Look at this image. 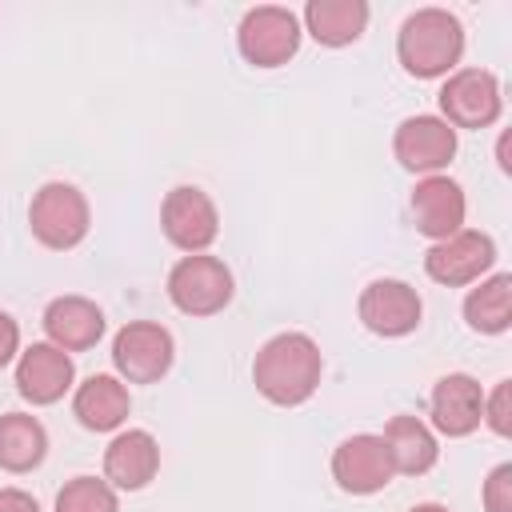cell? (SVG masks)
<instances>
[{"label": "cell", "mask_w": 512, "mask_h": 512, "mask_svg": "<svg viewBox=\"0 0 512 512\" xmlns=\"http://www.w3.org/2000/svg\"><path fill=\"white\" fill-rule=\"evenodd\" d=\"M128 408H132V400H128L124 380L108 376V372L88 376L72 396V412L88 432H116L128 420Z\"/></svg>", "instance_id": "19"}, {"label": "cell", "mask_w": 512, "mask_h": 512, "mask_svg": "<svg viewBox=\"0 0 512 512\" xmlns=\"http://www.w3.org/2000/svg\"><path fill=\"white\" fill-rule=\"evenodd\" d=\"M16 352H20V324L8 312H0V368L12 364Z\"/></svg>", "instance_id": "26"}, {"label": "cell", "mask_w": 512, "mask_h": 512, "mask_svg": "<svg viewBox=\"0 0 512 512\" xmlns=\"http://www.w3.org/2000/svg\"><path fill=\"white\" fill-rule=\"evenodd\" d=\"M484 424L496 436H512V380H500L488 396H484Z\"/></svg>", "instance_id": "24"}, {"label": "cell", "mask_w": 512, "mask_h": 512, "mask_svg": "<svg viewBox=\"0 0 512 512\" xmlns=\"http://www.w3.org/2000/svg\"><path fill=\"white\" fill-rule=\"evenodd\" d=\"M408 512H448V508H444V504H432V500H428V504H412Z\"/></svg>", "instance_id": "29"}, {"label": "cell", "mask_w": 512, "mask_h": 512, "mask_svg": "<svg viewBox=\"0 0 512 512\" xmlns=\"http://www.w3.org/2000/svg\"><path fill=\"white\" fill-rule=\"evenodd\" d=\"M48 452V432L28 412L0 416V468L4 472H32Z\"/></svg>", "instance_id": "21"}, {"label": "cell", "mask_w": 512, "mask_h": 512, "mask_svg": "<svg viewBox=\"0 0 512 512\" xmlns=\"http://www.w3.org/2000/svg\"><path fill=\"white\" fill-rule=\"evenodd\" d=\"M160 228L180 252L196 256V252H208L212 240L220 236V212L204 188L176 184L160 204Z\"/></svg>", "instance_id": "8"}, {"label": "cell", "mask_w": 512, "mask_h": 512, "mask_svg": "<svg viewBox=\"0 0 512 512\" xmlns=\"http://www.w3.org/2000/svg\"><path fill=\"white\" fill-rule=\"evenodd\" d=\"M392 460H388V448L376 432H356L348 440L336 444L332 452V480L340 484V492H352V496H372L380 488L392 484Z\"/></svg>", "instance_id": "11"}, {"label": "cell", "mask_w": 512, "mask_h": 512, "mask_svg": "<svg viewBox=\"0 0 512 512\" xmlns=\"http://www.w3.org/2000/svg\"><path fill=\"white\" fill-rule=\"evenodd\" d=\"M0 512H40V504L24 488H0Z\"/></svg>", "instance_id": "27"}, {"label": "cell", "mask_w": 512, "mask_h": 512, "mask_svg": "<svg viewBox=\"0 0 512 512\" xmlns=\"http://www.w3.org/2000/svg\"><path fill=\"white\" fill-rule=\"evenodd\" d=\"M300 20L296 12L280 8V4H260V8H248L240 28H236V44H240V56L252 64V68H280L296 56L300 48Z\"/></svg>", "instance_id": "5"}, {"label": "cell", "mask_w": 512, "mask_h": 512, "mask_svg": "<svg viewBox=\"0 0 512 512\" xmlns=\"http://www.w3.org/2000/svg\"><path fill=\"white\" fill-rule=\"evenodd\" d=\"M72 380H76L72 356H68L64 348L48 344V340L24 348L20 360H16V392H20L28 404H36V408L64 400V392L72 388Z\"/></svg>", "instance_id": "14"}, {"label": "cell", "mask_w": 512, "mask_h": 512, "mask_svg": "<svg viewBox=\"0 0 512 512\" xmlns=\"http://www.w3.org/2000/svg\"><path fill=\"white\" fill-rule=\"evenodd\" d=\"M440 120L448 128H492L504 112L500 80L488 68H456L440 88Z\"/></svg>", "instance_id": "6"}, {"label": "cell", "mask_w": 512, "mask_h": 512, "mask_svg": "<svg viewBox=\"0 0 512 512\" xmlns=\"http://www.w3.org/2000/svg\"><path fill=\"white\" fill-rule=\"evenodd\" d=\"M384 448H388V460H392V472H400V476H424L432 464H436V456H440V444H436V432L420 420V416H408V412H400V416H392L388 424H384Z\"/></svg>", "instance_id": "18"}, {"label": "cell", "mask_w": 512, "mask_h": 512, "mask_svg": "<svg viewBox=\"0 0 512 512\" xmlns=\"http://www.w3.org/2000/svg\"><path fill=\"white\" fill-rule=\"evenodd\" d=\"M392 152L408 172H444L456 156V128H448L440 116H408L392 136Z\"/></svg>", "instance_id": "12"}, {"label": "cell", "mask_w": 512, "mask_h": 512, "mask_svg": "<svg viewBox=\"0 0 512 512\" xmlns=\"http://www.w3.org/2000/svg\"><path fill=\"white\" fill-rule=\"evenodd\" d=\"M160 472V444L144 428H124L104 448V480L120 492H140Z\"/></svg>", "instance_id": "16"}, {"label": "cell", "mask_w": 512, "mask_h": 512, "mask_svg": "<svg viewBox=\"0 0 512 512\" xmlns=\"http://www.w3.org/2000/svg\"><path fill=\"white\" fill-rule=\"evenodd\" d=\"M88 224H92V212L76 184L48 180L44 188H36V196L28 204V228L44 248H52V252L76 248L88 236Z\"/></svg>", "instance_id": "3"}, {"label": "cell", "mask_w": 512, "mask_h": 512, "mask_svg": "<svg viewBox=\"0 0 512 512\" xmlns=\"http://www.w3.org/2000/svg\"><path fill=\"white\" fill-rule=\"evenodd\" d=\"M464 212H468L464 188L452 176H444V172H432V176H424L412 188V220H416V232H424L432 244L456 236L464 228Z\"/></svg>", "instance_id": "13"}, {"label": "cell", "mask_w": 512, "mask_h": 512, "mask_svg": "<svg viewBox=\"0 0 512 512\" xmlns=\"http://www.w3.org/2000/svg\"><path fill=\"white\" fill-rule=\"evenodd\" d=\"M368 28V4L364 0H308L304 8V32L324 48L356 44Z\"/></svg>", "instance_id": "20"}, {"label": "cell", "mask_w": 512, "mask_h": 512, "mask_svg": "<svg viewBox=\"0 0 512 512\" xmlns=\"http://www.w3.org/2000/svg\"><path fill=\"white\" fill-rule=\"evenodd\" d=\"M492 264H496V244L488 232H476V228H460L456 236L436 240L424 252V272L444 288L476 284Z\"/></svg>", "instance_id": "9"}, {"label": "cell", "mask_w": 512, "mask_h": 512, "mask_svg": "<svg viewBox=\"0 0 512 512\" xmlns=\"http://www.w3.org/2000/svg\"><path fill=\"white\" fill-rule=\"evenodd\" d=\"M44 332L48 344L64 352H84L104 336V312L88 296H56L44 308Z\"/></svg>", "instance_id": "17"}, {"label": "cell", "mask_w": 512, "mask_h": 512, "mask_svg": "<svg viewBox=\"0 0 512 512\" xmlns=\"http://www.w3.org/2000/svg\"><path fill=\"white\" fill-rule=\"evenodd\" d=\"M464 56V24L448 8H416L396 32V60L416 80L448 76Z\"/></svg>", "instance_id": "2"}, {"label": "cell", "mask_w": 512, "mask_h": 512, "mask_svg": "<svg viewBox=\"0 0 512 512\" xmlns=\"http://www.w3.org/2000/svg\"><path fill=\"white\" fill-rule=\"evenodd\" d=\"M496 156H500V168L508 172V136H500V148H496Z\"/></svg>", "instance_id": "28"}, {"label": "cell", "mask_w": 512, "mask_h": 512, "mask_svg": "<svg viewBox=\"0 0 512 512\" xmlns=\"http://www.w3.org/2000/svg\"><path fill=\"white\" fill-rule=\"evenodd\" d=\"M56 512H120V500L108 480L76 476L56 492Z\"/></svg>", "instance_id": "23"}, {"label": "cell", "mask_w": 512, "mask_h": 512, "mask_svg": "<svg viewBox=\"0 0 512 512\" xmlns=\"http://www.w3.org/2000/svg\"><path fill=\"white\" fill-rule=\"evenodd\" d=\"M484 512H512V464H496L484 480Z\"/></svg>", "instance_id": "25"}, {"label": "cell", "mask_w": 512, "mask_h": 512, "mask_svg": "<svg viewBox=\"0 0 512 512\" xmlns=\"http://www.w3.org/2000/svg\"><path fill=\"white\" fill-rule=\"evenodd\" d=\"M432 428L444 432L448 440L472 436L484 424V388L468 372H448L432 388Z\"/></svg>", "instance_id": "15"}, {"label": "cell", "mask_w": 512, "mask_h": 512, "mask_svg": "<svg viewBox=\"0 0 512 512\" xmlns=\"http://www.w3.org/2000/svg\"><path fill=\"white\" fill-rule=\"evenodd\" d=\"M464 320L472 332H484V336L508 332V324H512V276L496 272V276L480 280L464 296Z\"/></svg>", "instance_id": "22"}, {"label": "cell", "mask_w": 512, "mask_h": 512, "mask_svg": "<svg viewBox=\"0 0 512 512\" xmlns=\"http://www.w3.org/2000/svg\"><path fill=\"white\" fill-rule=\"evenodd\" d=\"M232 272L220 256L196 252V256H180L176 268L168 272V300L184 312V316H216L228 308L232 300Z\"/></svg>", "instance_id": "4"}, {"label": "cell", "mask_w": 512, "mask_h": 512, "mask_svg": "<svg viewBox=\"0 0 512 512\" xmlns=\"http://www.w3.org/2000/svg\"><path fill=\"white\" fill-rule=\"evenodd\" d=\"M356 316L368 332L396 340V336H408L420 328L424 304H420L416 288L404 280H372L356 300Z\"/></svg>", "instance_id": "10"}, {"label": "cell", "mask_w": 512, "mask_h": 512, "mask_svg": "<svg viewBox=\"0 0 512 512\" xmlns=\"http://www.w3.org/2000/svg\"><path fill=\"white\" fill-rule=\"evenodd\" d=\"M172 356H176L172 332L156 320H132L112 340V364L128 384H156L172 368Z\"/></svg>", "instance_id": "7"}, {"label": "cell", "mask_w": 512, "mask_h": 512, "mask_svg": "<svg viewBox=\"0 0 512 512\" xmlns=\"http://www.w3.org/2000/svg\"><path fill=\"white\" fill-rule=\"evenodd\" d=\"M320 376H324V356L308 332H276L272 340L260 344L252 360L256 392L280 408L304 404L320 388Z\"/></svg>", "instance_id": "1"}]
</instances>
